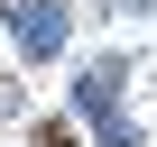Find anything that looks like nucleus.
Instances as JSON below:
<instances>
[{"mask_svg": "<svg viewBox=\"0 0 157 147\" xmlns=\"http://www.w3.org/2000/svg\"><path fill=\"white\" fill-rule=\"evenodd\" d=\"M10 28H19V46H28V55H56V46H65L56 0H19V9H10Z\"/></svg>", "mask_w": 157, "mask_h": 147, "instance_id": "f257e3e1", "label": "nucleus"}, {"mask_svg": "<svg viewBox=\"0 0 157 147\" xmlns=\"http://www.w3.org/2000/svg\"><path fill=\"white\" fill-rule=\"evenodd\" d=\"M28 147H74V129H65V120H46V129H37Z\"/></svg>", "mask_w": 157, "mask_h": 147, "instance_id": "f03ea898", "label": "nucleus"}]
</instances>
